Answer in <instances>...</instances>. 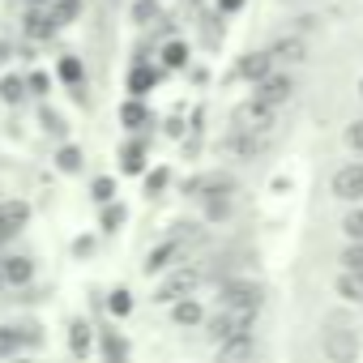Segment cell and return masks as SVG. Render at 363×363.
Instances as JSON below:
<instances>
[{
	"mask_svg": "<svg viewBox=\"0 0 363 363\" xmlns=\"http://www.w3.org/2000/svg\"><path fill=\"white\" fill-rule=\"evenodd\" d=\"M201 240V227H175V235L171 240H162L158 248H150V257H145V274L154 278V274H167L171 265H179V261H184L189 257V244H197Z\"/></svg>",
	"mask_w": 363,
	"mask_h": 363,
	"instance_id": "cell-1",
	"label": "cell"
},
{
	"mask_svg": "<svg viewBox=\"0 0 363 363\" xmlns=\"http://www.w3.org/2000/svg\"><path fill=\"white\" fill-rule=\"evenodd\" d=\"M206 282V265H189V261H179L167 269V278L158 282V303H175V299H184L193 295L197 286Z\"/></svg>",
	"mask_w": 363,
	"mask_h": 363,
	"instance_id": "cell-2",
	"label": "cell"
},
{
	"mask_svg": "<svg viewBox=\"0 0 363 363\" xmlns=\"http://www.w3.org/2000/svg\"><path fill=\"white\" fill-rule=\"evenodd\" d=\"M231 128H244V133H257V137H274V128H278V107H269V103H261V99L252 94L248 103L235 107Z\"/></svg>",
	"mask_w": 363,
	"mask_h": 363,
	"instance_id": "cell-3",
	"label": "cell"
},
{
	"mask_svg": "<svg viewBox=\"0 0 363 363\" xmlns=\"http://www.w3.org/2000/svg\"><path fill=\"white\" fill-rule=\"evenodd\" d=\"M252 316H257V312H248V308H227V303H223V312L210 316V337H214V342L244 337V333H252Z\"/></svg>",
	"mask_w": 363,
	"mask_h": 363,
	"instance_id": "cell-4",
	"label": "cell"
},
{
	"mask_svg": "<svg viewBox=\"0 0 363 363\" xmlns=\"http://www.w3.org/2000/svg\"><path fill=\"white\" fill-rule=\"evenodd\" d=\"M333 197L337 201H363V162H346L333 171Z\"/></svg>",
	"mask_w": 363,
	"mask_h": 363,
	"instance_id": "cell-5",
	"label": "cell"
},
{
	"mask_svg": "<svg viewBox=\"0 0 363 363\" xmlns=\"http://www.w3.org/2000/svg\"><path fill=\"white\" fill-rule=\"evenodd\" d=\"M257 99L269 103V107H282V103L295 99V82H291L286 73H265V77L257 82Z\"/></svg>",
	"mask_w": 363,
	"mask_h": 363,
	"instance_id": "cell-6",
	"label": "cell"
},
{
	"mask_svg": "<svg viewBox=\"0 0 363 363\" xmlns=\"http://www.w3.org/2000/svg\"><path fill=\"white\" fill-rule=\"evenodd\" d=\"M320 350H325V359H354V354H359V333H350V329H329L325 342H320Z\"/></svg>",
	"mask_w": 363,
	"mask_h": 363,
	"instance_id": "cell-7",
	"label": "cell"
},
{
	"mask_svg": "<svg viewBox=\"0 0 363 363\" xmlns=\"http://www.w3.org/2000/svg\"><path fill=\"white\" fill-rule=\"evenodd\" d=\"M223 303H227V308H248V312H257V308H261V286H252V282H227V286H223Z\"/></svg>",
	"mask_w": 363,
	"mask_h": 363,
	"instance_id": "cell-8",
	"label": "cell"
},
{
	"mask_svg": "<svg viewBox=\"0 0 363 363\" xmlns=\"http://www.w3.org/2000/svg\"><path fill=\"white\" fill-rule=\"evenodd\" d=\"M269 56H274V65H303V60H308V43H303L299 35H282V39L269 48Z\"/></svg>",
	"mask_w": 363,
	"mask_h": 363,
	"instance_id": "cell-9",
	"label": "cell"
},
{
	"mask_svg": "<svg viewBox=\"0 0 363 363\" xmlns=\"http://www.w3.org/2000/svg\"><path fill=\"white\" fill-rule=\"evenodd\" d=\"M265 73H274V56H269V52H248V56L240 60V77L261 82Z\"/></svg>",
	"mask_w": 363,
	"mask_h": 363,
	"instance_id": "cell-10",
	"label": "cell"
},
{
	"mask_svg": "<svg viewBox=\"0 0 363 363\" xmlns=\"http://www.w3.org/2000/svg\"><path fill=\"white\" fill-rule=\"evenodd\" d=\"M337 295L342 299H350V303H363V269H346L342 265V274H337Z\"/></svg>",
	"mask_w": 363,
	"mask_h": 363,
	"instance_id": "cell-11",
	"label": "cell"
},
{
	"mask_svg": "<svg viewBox=\"0 0 363 363\" xmlns=\"http://www.w3.org/2000/svg\"><path fill=\"white\" fill-rule=\"evenodd\" d=\"M171 320H175V325H184V329H189V325H197V320H201V303H197L193 295L175 299V303H171Z\"/></svg>",
	"mask_w": 363,
	"mask_h": 363,
	"instance_id": "cell-12",
	"label": "cell"
},
{
	"mask_svg": "<svg viewBox=\"0 0 363 363\" xmlns=\"http://www.w3.org/2000/svg\"><path fill=\"white\" fill-rule=\"evenodd\" d=\"M26 342V325H0V354H18Z\"/></svg>",
	"mask_w": 363,
	"mask_h": 363,
	"instance_id": "cell-13",
	"label": "cell"
},
{
	"mask_svg": "<svg viewBox=\"0 0 363 363\" xmlns=\"http://www.w3.org/2000/svg\"><path fill=\"white\" fill-rule=\"evenodd\" d=\"M0 265H5V278H9V286H22V282H30V274H35V265H30L26 257H5Z\"/></svg>",
	"mask_w": 363,
	"mask_h": 363,
	"instance_id": "cell-14",
	"label": "cell"
},
{
	"mask_svg": "<svg viewBox=\"0 0 363 363\" xmlns=\"http://www.w3.org/2000/svg\"><path fill=\"white\" fill-rule=\"evenodd\" d=\"M218 354H223V359H252V354H257V346H252V333H244V337H231V342H218Z\"/></svg>",
	"mask_w": 363,
	"mask_h": 363,
	"instance_id": "cell-15",
	"label": "cell"
},
{
	"mask_svg": "<svg viewBox=\"0 0 363 363\" xmlns=\"http://www.w3.org/2000/svg\"><path fill=\"white\" fill-rule=\"evenodd\" d=\"M26 26H30V35H35V39H48V35L60 26V18H56V13H30V18H26Z\"/></svg>",
	"mask_w": 363,
	"mask_h": 363,
	"instance_id": "cell-16",
	"label": "cell"
},
{
	"mask_svg": "<svg viewBox=\"0 0 363 363\" xmlns=\"http://www.w3.org/2000/svg\"><path fill=\"white\" fill-rule=\"evenodd\" d=\"M120 124H124V128H141V124H150V111L133 99V103H124V107H120Z\"/></svg>",
	"mask_w": 363,
	"mask_h": 363,
	"instance_id": "cell-17",
	"label": "cell"
},
{
	"mask_svg": "<svg viewBox=\"0 0 363 363\" xmlns=\"http://www.w3.org/2000/svg\"><path fill=\"white\" fill-rule=\"evenodd\" d=\"M69 350H73V354H86V350H90V325H86V320H73V325H69Z\"/></svg>",
	"mask_w": 363,
	"mask_h": 363,
	"instance_id": "cell-18",
	"label": "cell"
},
{
	"mask_svg": "<svg viewBox=\"0 0 363 363\" xmlns=\"http://www.w3.org/2000/svg\"><path fill=\"white\" fill-rule=\"evenodd\" d=\"M120 162H124L128 175H137V171H141V141H128V145L120 150Z\"/></svg>",
	"mask_w": 363,
	"mask_h": 363,
	"instance_id": "cell-19",
	"label": "cell"
},
{
	"mask_svg": "<svg viewBox=\"0 0 363 363\" xmlns=\"http://www.w3.org/2000/svg\"><path fill=\"white\" fill-rule=\"evenodd\" d=\"M150 86H154V69H145V65H141V69H133V77H128V90H133V94H145Z\"/></svg>",
	"mask_w": 363,
	"mask_h": 363,
	"instance_id": "cell-20",
	"label": "cell"
},
{
	"mask_svg": "<svg viewBox=\"0 0 363 363\" xmlns=\"http://www.w3.org/2000/svg\"><path fill=\"white\" fill-rule=\"evenodd\" d=\"M103 354H107V359H124V354H128V342H124L120 333H103Z\"/></svg>",
	"mask_w": 363,
	"mask_h": 363,
	"instance_id": "cell-21",
	"label": "cell"
},
{
	"mask_svg": "<svg viewBox=\"0 0 363 363\" xmlns=\"http://www.w3.org/2000/svg\"><path fill=\"white\" fill-rule=\"evenodd\" d=\"M342 265L346 269H363V240H350V248L342 252Z\"/></svg>",
	"mask_w": 363,
	"mask_h": 363,
	"instance_id": "cell-22",
	"label": "cell"
},
{
	"mask_svg": "<svg viewBox=\"0 0 363 363\" xmlns=\"http://www.w3.org/2000/svg\"><path fill=\"white\" fill-rule=\"evenodd\" d=\"M342 231H346L350 240H363V210H350V214L342 218Z\"/></svg>",
	"mask_w": 363,
	"mask_h": 363,
	"instance_id": "cell-23",
	"label": "cell"
},
{
	"mask_svg": "<svg viewBox=\"0 0 363 363\" xmlns=\"http://www.w3.org/2000/svg\"><path fill=\"white\" fill-rule=\"evenodd\" d=\"M162 60H167L171 69H179V65L189 60V48H184V43H167V48H162Z\"/></svg>",
	"mask_w": 363,
	"mask_h": 363,
	"instance_id": "cell-24",
	"label": "cell"
},
{
	"mask_svg": "<svg viewBox=\"0 0 363 363\" xmlns=\"http://www.w3.org/2000/svg\"><path fill=\"white\" fill-rule=\"evenodd\" d=\"M22 90H26V82H22V77H5V82H0V99H9V103H18V99H22Z\"/></svg>",
	"mask_w": 363,
	"mask_h": 363,
	"instance_id": "cell-25",
	"label": "cell"
},
{
	"mask_svg": "<svg viewBox=\"0 0 363 363\" xmlns=\"http://www.w3.org/2000/svg\"><path fill=\"white\" fill-rule=\"evenodd\" d=\"M56 162H60V171H77V167H82V154H77V150H73V145H65V150H60V158H56Z\"/></svg>",
	"mask_w": 363,
	"mask_h": 363,
	"instance_id": "cell-26",
	"label": "cell"
},
{
	"mask_svg": "<svg viewBox=\"0 0 363 363\" xmlns=\"http://www.w3.org/2000/svg\"><path fill=\"white\" fill-rule=\"evenodd\" d=\"M346 145H350V150H359V154H363V120H354V124H350V128H346Z\"/></svg>",
	"mask_w": 363,
	"mask_h": 363,
	"instance_id": "cell-27",
	"label": "cell"
},
{
	"mask_svg": "<svg viewBox=\"0 0 363 363\" xmlns=\"http://www.w3.org/2000/svg\"><path fill=\"white\" fill-rule=\"evenodd\" d=\"M60 77H65V82H82V65H77L73 56H65V65H60Z\"/></svg>",
	"mask_w": 363,
	"mask_h": 363,
	"instance_id": "cell-28",
	"label": "cell"
},
{
	"mask_svg": "<svg viewBox=\"0 0 363 363\" xmlns=\"http://www.w3.org/2000/svg\"><path fill=\"white\" fill-rule=\"evenodd\" d=\"M120 223H124V210H120V206H107V210H103V227H107V231H116Z\"/></svg>",
	"mask_w": 363,
	"mask_h": 363,
	"instance_id": "cell-29",
	"label": "cell"
},
{
	"mask_svg": "<svg viewBox=\"0 0 363 363\" xmlns=\"http://www.w3.org/2000/svg\"><path fill=\"white\" fill-rule=\"evenodd\" d=\"M43 128H48L52 137H60V133H65V120H60L56 111H43Z\"/></svg>",
	"mask_w": 363,
	"mask_h": 363,
	"instance_id": "cell-30",
	"label": "cell"
},
{
	"mask_svg": "<svg viewBox=\"0 0 363 363\" xmlns=\"http://www.w3.org/2000/svg\"><path fill=\"white\" fill-rule=\"evenodd\" d=\"M111 193H116L111 179H94V197H99V201H111Z\"/></svg>",
	"mask_w": 363,
	"mask_h": 363,
	"instance_id": "cell-31",
	"label": "cell"
},
{
	"mask_svg": "<svg viewBox=\"0 0 363 363\" xmlns=\"http://www.w3.org/2000/svg\"><path fill=\"white\" fill-rule=\"evenodd\" d=\"M128 308H133V303H128V291H116V295H111V312H120V316H124Z\"/></svg>",
	"mask_w": 363,
	"mask_h": 363,
	"instance_id": "cell-32",
	"label": "cell"
},
{
	"mask_svg": "<svg viewBox=\"0 0 363 363\" xmlns=\"http://www.w3.org/2000/svg\"><path fill=\"white\" fill-rule=\"evenodd\" d=\"M218 9L223 13H235V9H244V0H218Z\"/></svg>",
	"mask_w": 363,
	"mask_h": 363,
	"instance_id": "cell-33",
	"label": "cell"
},
{
	"mask_svg": "<svg viewBox=\"0 0 363 363\" xmlns=\"http://www.w3.org/2000/svg\"><path fill=\"white\" fill-rule=\"evenodd\" d=\"M9 56H13V48H9V43H0V65H5Z\"/></svg>",
	"mask_w": 363,
	"mask_h": 363,
	"instance_id": "cell-34",
	"label": "cell"
},
{
	"mask_svg": "<svg viewBox=\"0 0 363 363\" xmlns=\"http://www.w3.org/2000/svg\"><path fill=\"white\" fill-rule=\"evenodd\" d=\"M9 286V278H5V265H0V291H5Z\"/></svg>",
	"mask_w": 363,
	"mask_h": 363,
	"instance_id": "cell-35",
	"label": "cell"
}]
</instances>
